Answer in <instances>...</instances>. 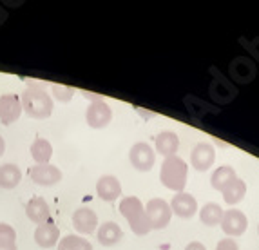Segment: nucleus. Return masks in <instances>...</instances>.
Listing matches in <instances>:
<instances>
[{"label":"nucleus","instance_id":"6e6552de","mask_svg":"<svg viewBox=\"0 0 259 250\" xmlns=\"http://www.w3.org/2000/svg\"><path fill=\"white\" fill-rule=\"evenodd\" d=\"M112 120V111L104 100L91 102L85 111V121L91 129H105Z\"/></svg>","mask_w":259,"mask_h":250},{"label":"nucleus","instance_id":"a878e982","mask_svg":"<svg viewBox=\"0 0 259 250\" xmlns=\"http://www.w3.org/2000/svg\"><path fill=\"white\" fill-rule=\"evenodd\" d=\"M51 93L58 102L65 104V102H71V98H73V95H74V89L73 87L58 86V84H55V86H51Z\"/></svg>","mask_w":259,"mask_h":250},{"label":"nucleus","instance_id":"4be33fe9","mask_svg":"<svg viewBox=\"0 0 259 250\" xmlns=\"http://www.w3.org/2000/svg\"><path fill=\"white\" fill-rule=\"evenodd\" d=\"M31 158L36 161V165L49 163L53 158V145L46 138H36L35 142L31 143Z\"/></svg>","mask_w":259,"mask_h":250},{"label":"nucleus","instance_id":"9b49d317","mask_svg":"<svg viewBox=\"0 0 259 250\" xmlns=\"http://www.w3.org/2000/svg\"><path fill=\"white\" fill-rule=\"evenodd\" d=\"M221 230H223L227 236L230 237H238L241 234H245L246 227H248V220L241 211H236V209H230V211H225L223 220H221Z\"/></svg>","mask_w":259,"mask_h":250},{"label":"nucleus","instance_id":"f3484780","mask_svg":"<svg viewBox=\"0 0 259 250\" xmlns=\"http://www.w3.org/2000/svg\"><path fill=\"white\" fill-rule=\"evenodd\" d=\"M156 152L163 158H172L180 149V136L172 131H163L156 136Z\"/></svg>","mask_w":259,"mask_h":250},{"label":"nucleus","instance_id":"bb28decb","mask_svg":"<svg viewBox=\"0 0 259 250\" xmlns=\"http://www.w3.org/2000/svg\"><path fill=\"white\" fill-rule=\"evenodd\" d=\"M0 243L6 245H17V232L11 225L0 223Z\"/></svg>","mask_w":259,"mask_h":250},{"label":"nucleus","instance_id":"5701e85b","mask_svg":"<svg viewBox=\"0 0 259 250\" xmlns=\"http://www.w3.org/2000/svg\"><path fill=\"white\" fill-rule=\"evenodd\" d=\"M198 212H199V220H201V223L207 225V227H216V225H220L221 220H223V214H225V211L218 205V203H205Z\"/></svg>","mask_w":259,"mask_h":250},{"label":"nucleus","instance_id":"7c9ffc66","mask_svg":"<svg viewBox=\"0 0 259 250\" xmlns=\"http://www.w3.org/2000/svg\"><path fill=\"white\" fill-rule=\"evenodd\" d=\"M83 96H85L87 100H91V102H96V100H102L98 95H95V93H83Z\"/></svg>","mask_w":259,"mask_h":250},{"label":"nucleus","instance_id":"ddd939ff","mask_svg":"<svg viewBox=\"0 0 259 250\" xmlns=\"http://www.w3.org/2000/svg\"><path fill=\"white\" fill-rule=\"evenodd\" d=\"M22 104L17 95H2L0 96V121L2 125H11L20 118L22 114Z\"/></svg>","mask_w":259,"mask_h":250},{"label":"nucleus","instance_id":"c756f323","mask_svg":"<svg viewBox=\"0 0 259 250\" xmlns=\"http://www.w3.org/2000/svg\"><path fill=\"white\" fill-rule=\"evenodd\" d=\"M185 250H207V248H205L203 243H199V241H190L189 245L185 246Z\"/></svg>","mask_w":259,"mask_h":250},{"label":"nucleus","instance_id":"9d476101","mask_svg":"<svg viewBox=\"0 0 259 250\" xmlns=\"http://www.w3.org/2000/svg\"><path fill=\"white\" fill-rule=\"evenodd\" d=\"M216 161V151L214 147L207 142H199L198 145L190 152V165L198 171V173H205L214 165Z\"/></svg>","mask_w":259,"mask_h":250},{"label":"nucleus","instance_id":"4468645a","mask_svg":"<svg viewBox=\"0 0 259 250\" xmlns=\"http://www.w3.org/2000/svg\"><path fill=\"white\" fill-rule=\"evenodd\" d=\"M73 227L76 232L83 234V236H91L98 227V216L93 209L80 207L73 214Z\"/></svg>","mask_w":259,"mask_h":250},{"label":"nucleus","instance_id":"f8f14e48","mask_svg":"<svg viewBox=\"0 0 259 250\" xmlns=\"http://www.w3.org/2000/svg\"><path fill=\"white\" fill-rule=\"evenodd\" d=\"M168 205H170L172 214H176L178 218H183V220H189V218H192L198 212V201L189 192H178V194H174Z\"/></svg>","mask_w":259,"mask_h":250},{"label":"nucleus","instance_id":"72a5a7b5","mask_svg":"<svg viewBox=\"0 0 259 250\" xmlns=\"http://www.w3.org/2000/svg\"><path fill=\"white\" fill-rule=\"evenodd\" d=\"M257 232H259V225H257Z\"/></svg>","mask_w":259,"mask_h":250},{"label":"nucleus","instance_id":"423d86ee","mask_svg":"<svg viewBox=\"0 0 259 250\" xmlns=\"http://www.w3.org/2000/svg\"><path fill=\"white\" fill-rule=\"evenodd\" d=\"M129 160H131V165H133L136 171H140V173H149V171L154 167L156 151L149 143L138 142L131 147Z\"/></svg>","mask_w":259,"mask_h":250},{"label":"nucleus","instance_id":"473e14b6","mask_svg":"<svg viewBox=\"0 0 259 250\" xmlns=\"http://www.w3.org/2000/svg\"><path fill=\"white\" fill-rule=\"evenodd\" d=\"M4 152H6V140L0 136V156L4 154Z\"/></svg>","mask_w":259,"mask_h":250},{"label":"nucleus","instance_id":"7ed1b4c3","mask_svg":"<svg viewBox=\"0 0 259 250\" xmlns=\"http://www.w3.org/2000/svg\"><path fill=\"white\" fill-rule=\"evenodd\" d=\"M120 212L127 220L131 230H133L136 236H145V234L151 232L147 216H145V205H143L140 198H136V196H127V198H123L120 201Z\"/></svg>","mask_w":259,"mask_h":250},{"label":"nucleus","instance_id":"0eeeda50","mask_svg":"<svg viewBox=\"0 0 259 250\" xmlns=\"http://www.w3.org/2000/svg\"><path fill=\"white\" fill-rule=\"evenodd\" d=\"M229 74L236 84H250L257 74V67L248 56H238L230 62Z\"/></svg>","mask_w":259,"mask_h":250},{"label":"nucleus","instance_id":"cd10ccee","mask_svg":"<svg viewBox=\"0 0 259 250\" xmlns=\"http://www.w3.org/2000/svg\"><path fill=\"white\" fill-rule=\"evenodd\" d=\"M241 44L245 46L248 51H250V55L254 56L255 60L259 62V36L257 38H254V40H250V42H246L245 38H241Z\"/></svg>","mask_w":259,"mask_h":250},{"label":"nucleus","instance_id":"393cba45","mask_svg":"<svg viewBox=\"0 0 259 250\" xmlns=\"http://www.w3.org/2000/svg\"><path fill=\"white\" fill-rule=\"evenodd\" d=\"M58 250H93V245L89 239L76 234H67L58 241Z\"/></svg>","mask_w":259,"mask_h":250},{"label":"nucleus","instance_id":"f03ea898","mask_svg":"<svg viewBox=\"0 0 259 250\" xmlns=\"http://www.w3.org/2000/svg\"><path fill=\"white\" fill-rule=\"evenodd\" d=\"M187 176H189V165L180 156L165 158L160 169V181L161 185L174 192H183L187 185Z\"/></svg>","mask_w":259,"mask_h":250},{"label":"nucleus","instance_id":"39448f33","mask_svg":"<svg viewBox=\"0 0 259 250\" xmlns=\"http://www.w3.org/2000/svg\"><path fill=\"white\" fill-rule=\"evenodd\" d=\"M210 73H212V76H214L212 78L210 86H208V95H210V98L220 105L230 104V102L238 96L236 86H234L230 80H227L221 73H218L214 67L210 69Z\"/></svg>","mask_w":259,"mask_h":250},{"label":"nucleus","instance_id":"c85d7f7f","mask_svg":"<svg viewBox=\"0 0 259 250\" xmlns=\"http://www.w3.org/2000/svg\"><path fill=\"white\" fill-rule=\"evenodd\" d=\"M216 250H239V246H238V243H236V239L227 237V239H221V241L218 243Z\"/></svg>","mask_w":259,"mask_h":250},{"label":"nucleus","instance_id":"6ab92c4d","mask_svg":"<svg viewBox=\"0 0 259 250\" xmlns=\"http://www.w3.org/2000/svg\"><path fill=\"white\" fill-rule=\"evenodd\" d=\"M26 216L33 223L42 225L49 221V205L44 198H33L26 205Z\"/></svg>","mask_w":259,"mask_h":250},{"label":"nucleus","instance_id":"2f4dec72","mask_svg":"<svg viewBox=\"0 0 259 250\" xmlns=\"http://www.w3.org/2000/svg\"><path fill=\"white\" fill-rule=\"evenodd\" d=\"M0 250H18L17 245H6V243H0Z\"/></svg>","mask_w":259,"mask_h":250},{"label":"nucleus","instance_id":"b1692460","mask_svg":"<svg viewBox=\"0 0 259 250\" xmlns=\"http://www.w3.org/2000/svg\"><path fill=\"white\" fill-rule=\"evenodd\" d=\"M246 194V183L243 180H234L227 189L223 190V199L225 203H229V205H238L239 201H243Z\"/></svg>","mask_w":259,"mask_h":250},{"label":"nucleus","instance_id":"412c9836","mask_svg":"<svg viewBox=\"0 0 259 250\" xmlns=\"http://www.w3.org/2000/svg\"><path fill=\"white\" fill-rule=\"evenodd\" d=\"M234 180H238L234 167H230V165H221V167H218L216 171H214V174H212L210 185L216 190H221V192H223Z\"/></svg>","mask_w":259,"mask_h":250},{"label":"nucleus","instance_id":"2eb2a0df","mask_svg":"<svg viewBox=\"0 0 259 250\" xmlns=\"http://www.w3.org/2000/svg\"><path fill=\"white\" fill-rule=\"evenodd\" d=\"M96 194L104 201H116L121 196V181L112 174H105L96 181Z\"/></svg>","mask_w":259,"mask_h":250},{"label":"nucleus","instance_id":"a211bd4d","mask_svg":"<svg viewBox=\"0 0 259 250\" xmlns=\"http://www.w3.org/2000/svg\"><path fill=\"white\" fill-rule=\"evenodd\" d=\"M100 245L104 246H112L120 243L123 239V230L120 229V225L114 223V221H105L104 225L98 227V232H96Z\"/></svg>","mask_w":259,"mask_h":250},{"label":"nucleus","instance_id":"dca6fc26","mask_svg":"<svg viewBox=\"0 0 259 250\" xmlns=\"http://www.w3.org/2000/svg\"><path fill=\"white\" fill-rule=\"evenodd\" d=\"M35 241L42 248H53L60 241V229L51 221L38 225L35 230Z\"/></svg>","mask_w":259,"mask_h":250},{"label":"nucleus","instance_id":"20e7f679","mask_svg":"<svg viewBox=\"0 0 259 250\" xmlns=\"http://www.w3.org/2000/svg\"><path fill=\"white\" fill-rule=\"evenodd\" d=\"M145 216H147L149 227L151 230H163L172 218V211L165 199L161 198H152L145 205Z\"/></svg>","mask_w":259,"mask_h":250},{"label":"nucleus","instance_id":"f257e3e1","mask_svg":"<svg viewBox=\"0 0 259 250\" xmlns=\"http://www.w3.org/2000/svg\"><path fill=\"white\" fill-rule=\"evenodd\" d=\"M20 104L22 111L35 120H44L53 114V98L40 84H31L29 87H26V91L22 93Z\"/></svg>","mask_w":259,"mask_h":250},{"label":"nucleus","instance_id":"1a4fd4ad","mask_svg":"<svg viewBox=\"0 0 259 250\" xmlns=\"http://www.w3.org/2000/svg\"><path fill=\"white\" fill-rule=\"evenodd\" d=\"M29 178L31 181H35L36 185L40 187H53L56 183H60L64 174L58 167L51 163H44V165H35V167L29 169Z\"/></svg>","mask_w":259,"mask_h":250},{"label":"nucleus","instance_id":"aec40b11","mask_svg":"<svg viewBox=\"0 0 259 250\" xmlns=\"http://www.w3.org/2000/svg\"><path fill=\"white\" fill-rule=\"evenodd\" d=\"M22 181V173L18 165L15 163H4L0 165V187L6 190H11L18 187Z\"/></svg>","mask_w":259,"mask_h":250}]
</instances>
